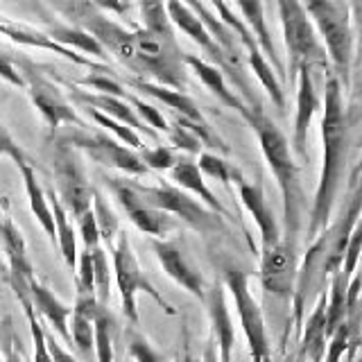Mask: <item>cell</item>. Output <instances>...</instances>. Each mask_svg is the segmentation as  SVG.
<instances>
[{
  "label": "cell",
  "instance_id": "cell-27",
  "mask_svg": "<svg viewBox=\"0 0 362 362\" xmlns=\"http://www.w3.org/2000/svg\"><path fill=\"white\" fill-rule=\"evenodd\" d=\"M0 243L9 260V276L7 279H16V281H30L34 279V269L28 256V245L25 238L18 231V226L5 218L3 229H0Z\"/></svg>",
  "mask_w": 362,
  "mask_h": 362
},
{
  "label": "cell",
  "instance_id": "cell-35",
  "mask_svg": "<svg viewBox=\"0 0 362 362\" xmlns=\"http://www.w3.org/2000/svg\"><path fill=\"white\" fill-rule=\"evenodd\" d=\"M90 209H93V215H95V222H98V229H100V238L107 243L109 249H113V240L118 238V218L113 209L107 204V199L100 195L98 190H93V204H90Z\"/></svg>",
  "mask_w": 362,
  "mask_h": 362
},
{
  "label": "cell",
  "instance_id": "cell-34",
  "mask_svg": "<svg viewBox=\"0 0 362 362\" xmlns=\"http://www.w3.org/2000/svg\"><path fill=\"white\" fill-rule=\"evenodd\" d=\"M197 168L202 170L204 177H211L215 181H220V184L229 186L231 181H235V184H240V181L245 179L240 168H235L233 163L224 161V158L220 154L215 152H202L197 156Z\"/></svg>",
  "mask_w": 362,
  "mask_h": 362
},
{
  "label": "cell",
  "instance_id": "cell-4",
  "mask_svg": "<svg viewBox=\"0 0 362 362\" xmlns=\"http://www.w3.org/2000/svg\"><path fill=\"white\" fill-rule=\"evenodd\" d=\"M132 34H134L136 50H139L145 79L179 90V93H186L188 86L186 52L179 48L175 28L165 32L134 28Z\"/></svg>",
  "mask_w": 362,
  "mask_h": 362
},
{
  "label": "cell",
  "instance_id": "cell-6",
  "mask_svg": "<svg viewBox=\"0 0 362 362\" xmlns=\"http://www.w3.org/2000/svg\"><path fill=\"white\" fill-rule=\"evenodd\" d=\"M52 170H54V192L59 197L62 206L73 220H79L93 204V186L86 177L82 154L77 147L68 141L59 139L54 145L52 154Z\"/></svg>",
  "mask_w": 362,
  "mask_h": 362
},
{
  "label": "cell",
  "instance_id": "cell-7",
  "mask_svg": "<svg viewBox=\"0 0 362 362\" xmlns=\"http://www.w3.org/2000/svg\"><path fill=\"white\" fill-rule=\"evenodd\" d=\"M113 256V274H116V283H118V292H120V301H122V313L132 324H139V308H136V297L141 292L150 294V297L158 303V308L168 315H177V310L170 305L161 292H158L152 281L145 276V272L139 265V258H136L134 249L127 240V235L118 233V240L111 249Z\"/></svg>",
  "mask_w": 362,
  "mask_h": 362
},
{
  "label": "cell",
  "instance_id": "cell-23",
  "mask_svg": "<svg viewBox=\"0 0 362 362\" xmlns=\"http://www.w3.org/2000/svg\"><path fill=\"white\" fill-rule=\"evenodd\" d=\"M30 299L34 305V313H37L39 317H43L45 322H50V326L62 335V339L66 344H73L71 342V328H68L73 308H68V305L57 297L50 288H45L43 283H39L37 279L30 281Z\"/></svg>",
  "mask_w": 362,
  "mask_h": 362
},
{
  "label": "cell",
  "instance_id": "cell-39",
  "mask_svg": "<svg viewBox=\"0 0 362 362\" xmlns=\"http://www.w3.org/2000/svg\"><path fill=\"white\" fill-rule=\"evenodd\" d=\"M90 258H93V274H95V297L100 303L109 301V290H111V265H109V258L107 252L100 247L90 249Z\"/></svg>",
  "mask_w": 362,
  "mask_h": 362
},
{
  "label": "cell",
  "instance_id": "cell-11",
  "mask_svg": "<svg viewBox=\"0 0 362 362\" xmlns=\"http://www.w3.org/2000/svg\"><path fill=\"white\" fill-rule=\"evenodd\" d=\"M297 276H299V254L297 243L283 238L269 249H260V286L265 294L290 301L294 299L297 290Z\"/></svg>",
  "mask_w": 362,
  "mask_h": 362
},
{
  "label": "cell",
  "instance_id": "cell-22",
  "mask_svg": "<svg viewBox=\"0 0 362 362\" xmlns=\"http://www.w3.org/2000/svg\"><path fill=\"white\" fill-rule=\"evenodd\" d=\"M165 9H168L170 23H173L175 28H179L181 32L186 34V37H190L204 52H206V62L209 64H213L215 68H220V64H222V50L218 48V43L211 39L209 30L204 28V23L197 18L195 11H192L186 3H177V0L168 3Z\"/></svg>",
  "mask_w": 362,
  "mask_h": 362
},
{
  "label": "cell",
  "instance_id": "cell-10",
  "mask_svg": "<svg viewBox=\"0 0 362 362\" xmlns=\"http://www.w3.org/2000/svg\"><path fill=\"white\" fill-rule=\"evenodd\" d=\"M18 71H21L23 79H25V88H28L32 105L39 109L45 124H48L50 134H57V129H59L62 124H75V127H82V129L86 127L84 120L77 116L75 107L66 100L62 88L57 86L52 79L39 73L37 68L28 64L25 59L21 62Z\"/></svg>",
  "mask_w": 362,
  "mask_h": 362
},
{
  "label": "cell",
  "instance_id": "cell-45",
  "mask_svg": "<svg viewBox=\"0 0 362 362\" xmlns=\"http://www.w3.org/2000/svg\"><path fill=\"white\" fill-rule=\"evenodd\" d=\"M127 354L136 362H163V356L150 344V339L141 335L139 331L129 333V342H127Z\"/></svg>",
  "mask_w": 362,
  "mask_h": 362
},
{
  "label": "cell",
  "instance_id": "cell-3",
  "mask_svg": "<svg viewBox=\"0 0 362 362\" xmlns=\"http://www.w3.org/2000/svg\"><path fill=\"white\" fill-rule=\"evenodd\" d=\"M305 14L322 39V45L328 54L331 73L337 82L346 86L354 62V28H351V5L335 3V0H313L303 5Z\"/></svg>",
  "mask_w": 362,
  "mask_h": 362
},
{
  "label": "cell",
  "instance_id": "cell-36",
  "mask_svg": "<svg viewBox=\"0 0 362 362\" xmlns=\"http://www.w3.org/2000/svg\"><path fill=\"white\" fill-rule=\"evenodd\" d=\"M77 86H88V88H93L95 93L111 95V98H120V100H124V98H127V93H129L127 86H124L120 79L109 75V71H93L90 75L79 79Z\"/></svg>",
  "mask_w": 362,
  "mask_h": 362
},
{
  "label": "cell",
  "instance_id": "cell-14",
  "mask_svg": "<svg viewBox=\"0 0 362 362\" xmlns=\"http://www.w3.org/2000/svg\"><path fill=\"white\" fill-rule=\"evenodd\" d=\"M152 249L161 263L163 272L173 279L177 286H181L184 290H188L192 297H197L199 301L206 299V281L199 274V269L190 263V258L186 256L184 249L179 247V243L173 240H152Z\"/></svg>",
  "mask_w": 362,
  "mask_h": 362
},
{
  "label": "cell",
  "instance_id": "cell-17",
  "mask_svg": "<svg viewBox=\"0 0 362 362\" xmlns=\"http://www.w3.org/2000/svg\"><path fill=\"white\" fill-rule=\"evenodd\" d=\"M238 192H240V202L245 204V209L254 218L258 233H260V249H269L276 243L283 240L281 226L274 218V211L269 209V204L265 199V192L260 184H252V181L243 179L238 184Z\"/></svg>",
  "mask_w": 362,
  "mask_h": 362
},
{
  "label": "cell",
  "instance_id": "cell-13",
  "mask_svg": "<svg viewBox=\"0 0 362 362\" xmlns=\"http://www.w3.org/2000/svg\"><path fill=\"white\" fill-rule=\"evenodd\" d=\"M79 152H84L88 158H93L95 163L107 165L113 170H120V173L129 175V177H143L150 170L145 168L141 161L139 152H134L132 147L122 145L120 141H113L109 136L102 134H75V136H66Z\"/></svg>",
  "mask_w": 362,
  "mask_h": 362
},
{
  "label": "cell",
  "instance_id": "cell-31",
  "mask_svg": "<svg viewBox=\"0 0 362 362\" xmlns=\"http://www.w3.org/2000/svg\"><path fill=\"white\" fill-rule=\"evenodd\" d=\"M247 64H249V68L254 71V75L258 77V82L263 84V88L269 93V98H272V102L279 107V109H283L286 107V93H283V86H281V79L276 77V73H274V68L269 66V62L265 59V54L260 52V48H254V50H247Z\"/></svg>",
  "mask_w": 362,
  "mask_h": 362
},
{
  "label": "cell",
  "instance_id": "cell-19",
  "mask_svg": "<svg viewBox=\"0 0 362 362\" xmlns=\"http://www.w3.org/2000/svg\"><path fill=\"white\" fill-rule=\"evenodd\" d=\"M204 303H206L213 335H215V342H218V349H220V362H231L233 344H235V326L231 320L229 305H226L224 286H220V283L211 286L206 290V299H204Z\"/></svg>",
  "mask_w": 362,
  "mask_h": 362
},
{
  "label": "cell",
  "instance_id": "cell-32",
  "mask_svg": "<svg viewBox=\"0 0 362 362\" xmlns=\"http://www.w3.org/2000/svg\"><path fill=\"white\" fill-rule=\"evenodd\" d=\"M360 320H362V310L349 315L346 320L331 333V337H328V344H326L324 362H342L344 354L351 349V344L356 342V335H358V328H360Z\"/></svg>",
  "mask_w": 362,
  "mask_h": 362
},
{
  "label": "cell",
  "instance_id": "cell-8",
  "mask_svg": "<svg viewBox=\"0 0 362 362\" xmlns=\"http://www.w3.org/2000/svg\"><path fill=\"white\" fill-rule=\"evenodd\" d=\"M134 184H136V190H139L154 209L173 215V218L184 220L190 229H195L204 235L224 231V222L220 215L209 211L202 202L192 197L190 192L181 190L177 186H170V184L145 186V184H139V181H134Z\"/></svg>",
  "mask_w": 362,
  "mask_h": 362
},
{
  "label": "cell",
  "instance_id": "cell-5",
  "mask_svg": "<svg viewBox=\"0 0 362 362\" xmlns=\"http://www.w3.org/2000/svg\"><path fill=\"white\" fill-rule=\"evenodd\" d=\"M276 11L281 16V25H283V41H286V50H288V73H290V82L297 79V73L301 68H313L320 66L326 73H331L328 68V54L322 45L320 34H317L313 21L308 18L303 9V3L297 0H281L276 3Z\"/></svg>",
  "mask_w": 362,
  "mask_h": 362
},
{
  "label": "cell",
  "instance_id": "cell-49",
  "mask_svg": "<svg viewBox=\"0 0 362 362\" xmlns=\"http://www.w3.org/2000/svg\"><path fill=\"white\" fill-rule=\"evenodd\" d=\"M45 344H48V351H50V356H52V362H79L77 358H73L71 354H68L66 349L59 346V342L54 339L52 333L45 331Z\"/></svg>",
  "mask_w": 362,
  "mask_h": 362
},
{
  "label": "cell",
  "instance_id": "cell-42",
  "mask_svg": "<svg viewBox=\"0 0 362 362\" xmlns=\"http://www.w3.org/2000/svg\"><path fill=\"white\" fill-rule=\"evenodd\" d=\"M139 156H141V161L145 163L147 170H168V173L179 161V156H177V152L173 150V147L161 145V143H158L156 147H150V150L145 147V150L139 152Z\"/></svg>",
  "mask_w": 362,
  "mask_h": 362
},
{
  "label": "cell",
  "instance_id": "cell-50",
  "mask_svg": "<svg viewBox=\"0 0 362 362\" xmlns=\"http://www.w3.org/2000/svg\"><path fill=\"white\" fill-rule=\"evenodd\" d=\"M3 224H5V215H3V211H0V229H3Z\"/></svg>",
  "mask_w": 362,
  "mask_h": 362
},
{
  "label": "cell",
  "instance_id": "cell-43",
  "mask_svg": "<svg viewBox=\"0 0 362 362\" xmlns=\"http://www.w3.org/2000/svg\"><path fill=\"white\" fill-rule=\"evenodd\" d=\"M168 141L173 143L170 147L173 150H184V152H188V154H202L204 150H202V141L197 139L195 134H192L188 127H184V124H170V132H168Z\"/></svg>",
  "mask_w": 362,
  "mask_h": 362
},
{
  "label": "cell",
  "instance_id": "cell-44",
  "mask_svg": "<svg viewBox=\"0 0 362 362\" xmlns=\"http://www.w3.org/2000/svg\"><path fill=\"white\" fill-rule=\"evenodd\" d=\"M75 283H77V292H82V294H95L93 258H90L88 249H82V252H79L77 269H75Z\"/></svg>",
  "mask_w": 362,
  "mask_h": 362
},
{
  "label": "cell",
  "instance_id": "cell-25",
  "mask_svg": "<svg viewBox=\"0 0 362 362\" xmlns=\"http://www.w3.org/2000/svg\"><path fill=\"white\" fill-rule=\"evenodd\" d=\"M326 292L317 297V303L310 317L303 324L301 331V344H299V360L301 362H324L326 356Z\"/></svg>",
  "mask_w": 362,
  "mask_h": 362
},
{
  "label": "cell",
  "instance_id": "cell-9",
  "mask_svg": "<svg viewBox=\"0 0 362 362\" xmlns=\"http://www.w3.org/2000/svg\"><path fill=\"white\" fill-rule=\"evenodd\" d=\"M224 288L233 297L238 320H240L245 339L249 344V354H252V362H269L265 317L256 297L252 294V288H249V274L235 265L224 267Z\"/></svg>",
  "mask_w": 362,
  "mask_h": 362
},
{
  "label": "cell",
  "instance_id": "cell-15",
  "mask_svg": "<svg viewBox=\"0 0 362 362\" xmlns=\"http://www.w3.org/2000/svg\"><path fill=\"white\" fill-rule=\"evenodd\" d=\"M322 109L320 93L315 88V79L310 68H301L297 73V116H294V134H292V154L305 158L308 156V132L315 113Z\"/></svg>",
  "mask_w": 362,
  "mask_h": 362
},
{
  "label": "cell",
  "instance_id": "cell-40",
  "mask_svg": "<svg viewBox=\"0 0 362 362\" xmlns=\"http://www.w3.org/2000/svg\"><path fill=\"white\" fill-rule=\"evenodd\" d=\"M124 102H127V105H132L134 111L139 113V118L147 124V127H152L156 134H168L170 132V124H168L165 116L154 105H150V102L141 100L136 93H127Z\"/></svg>",
  "mask_w": 362,
  "mask_h": 362
},
{
  "label": "cell",
  "instance_id": "cell-29",
  "mask_svg": "<svg viewBox=\"0 0 362 362\" xmlns=\"http://www.w3.org/2000/svg\"><path fill=\"white\" fill-rule=\"evenodd\" d=\"M45 34L54 41V43H59L64 45V48L68 50H79V52H84V54H90V57H95V59L100 62H109V54L105 52V48L90 37L88 32H84L82 28H75V25H64V23H50L48 30H45Z\"/></svg>",
  "mask_w": 362,
  "mask_h": 362
},
{
  "label": "cell",
  "instance_id": "cell-41",
  "mask_svg": "<svg viewBox=\"0 0 362 362\" xmlns=\"http://www.w3.org/2000/svg\"><path fill=\"white\" fill-rule=\"evenodd\" d=\"M360 256H362V215L358 224L354 226L349 238V245H346V252H344V260H342V267H339V274H342L349 283L354 279L356 269L360 265Z\"/></svg>",
  "mask_w": 362,
  "mask_h": 362
},
{
  "label": "cell",
  "instance_id": "cell-21",
  "mask_svg": "<svg viewBox=\"0 0 362 362\" xmlns=\"http://www.w3.org/2000/svg\"><path fill=\"white\" fill-rule=\"evenodd\" d=\"M120 82L124 86H129L132 90H136V93L154 98L156 102H161V105H165L168 109H173L181 118L192 120V122H206L202 116L199 107H197V102L186 93H179V90H173L168 86L154 84V82H150V79H139V77H132V75H124Z\"/></svg>",
  "mask_w": 362,
  "mask_h": 362
},
{
  "label": "cell",
  "instance_id": "cell-47",
  "mask_svg": "<svg viewBox=\"0 0 362 362\" xmlns=\"http://www.w3.org/2000/svg\"><path fill=\"white\" fill-rule=\"evenodd\" d=\"M0 156H9L18 168L32 163L28 158V154L23 152V147L14 141V136H11L3 124H0Z\"/></svg>",
  "mask_w": 362,
  "mask_h": 362
},
{
  "label": "cell",
  "instance_id": "cell-33",
  "mask_svg": "<svg viewBox=\"0 0 362 362\" xmlns=\"http://www.w3.org/2000/svg\"><path fill=\"white\" fill-rule=\"evenodd\" d=\"M95 328V356L98 362H113V337L118 331V322L107 305H100V310L93 320Z\"/></svg>",
  "mask_w": 362,
  "mask_h": 362
},
{
  "label": "cell",
  "instance_id": "cell-20",
  "mask_svg": "<svg viewBox=\"0 0 362 362\" xmlns=\"http://www.w3.org/2000/svg\"><path fill=\"white\" fill-rule=\"evenodd\" d=\"M235 9V14H240L245 25L249 28V32L254 34V39L258 43L260 52L265 54V59L269 62V66L274 68V73L279 79L286 77V66H283L281 57L276 52V45L272 41V34L267 28V18H265V5L258 3V0H243V3L231 5Z\"/></svg>",
  "mask_w": 362,
  "mask_h": 362
},
{
  "label": "cell",
  "instance_id": "cell-46",
  "mask_svg": "<svg viewBox=\"0 0 362 362\" xmlns=\"http://www.w3.org/2000/svg\"><path fill=\"white\" fill-rule=\"evenodd\" d=\"M77 226H79V235H82V243H84V249H95L100 247L102 238H100V229H98V222H95V215H93V209L86 211L82 218L77 220Z\"/></svg>",
  "mask_w": 362,
  "mask_h": 362
},
{
  "label": "cell",
  "instance_id": "cell-12",
  "mask_svg": "<svg viewBox=\"0 0 362 362\" xmlns=\"http://www.w3.org/2000/svg\"><path fill=\"white\" fill-rule=\"evenodd\" d=\"M107 186L116 195L120 209L127 213V218L134 222V226L139 231L154 235L156 240L165 238L170 231L177 229V222L173 215H168L163 211L154 209L139 190H136L134 179H118V177H105Z\"/></svg>",
  "mask_w": 362,
  "mask_h": 362
},
{
  "label": "cell",
  "instance_id": "cell-16",
  "mask_svg": "<svg viewBox=\"0 0 362 362\" xmlns=\"http://www.w3.org/2000/svg\"><path fill=\"white\" fill-rule=\"evenodd\" d=\"M0 34H5V37H9L11 41L18 43V45H28V48H41V50L54 52V54H59V57H64V59L73 62L77 66L90 68V71H109V66L98 64V62L88 59V57H84V54H77L73 50L64 48V45L54 43L43 30L25 25V23H16L14 18H7L3 14H0Z\"/></svg>",
  "mask_w": 362,
  "mask_h": 362
},
{
  "label": "cell",
  "instance_id": "cell-38",
  "mask_svg": "<svg viewBox=\"0 0 362 362\" xmlns=\"http://www.w3.org/2000/svg\"><path fill=\"white\" fill-rule=\"evenodd\" d=\"M86 109V113L90 118H93L100 127H105V129H109V132H113L120 139V143L122 145H129L134 152H141V150H145V145H143V139L139 134H136L134 129H129V127H124V124H120L118 120H113V118H109V116H105V113H100V111H95V109H90V107H84Z\"/></svg>",
  "mask_w": 362,
  "mask_h": 362
},
{
  "label": "cell",
  "instance_id": "cell-37",
  "mask_svg": "<svg viewBox=\"0 0 362 362\" xmlns=\"http://www.w3.org/2000/svg\"><path fill=\"white\" fill-rule=\"evenodd\" d=\"M68 328H71V342L77 351H82L84 356H90L95 349V328L93 322L86 320L84 315L73 313L71 322H68Z\"/></svg>",
  "mask_w": 362,
  "mask_h": 362
},
{
  "label": "cell",
  "instance_id": "cell-2",
  "mask_svg": "<svg viewBox=\"0 0 362 362\" xmlns=\"http://www.w3.org/2000/svg\"><path fill=\"white\" fill-rule=\"evenodd\" d=\"M249 127L254 129L256 139L260 143V152H263L265 161L274 175L281 197H283V220H286V238L297 243L299 229L303 224V209H305V197H303V186L299 177V165L294 161L290 141L286 139L276 122L272 120L267 113L260 109H247L243 116Z\"/></svg>",
  "mask_w": 362,
  "mask_h": 362
},
{
  "label": "cell",
  "instance_id": "cell-18",
  "mask_svg": "<svg viewBox=\"0 0 362 362\" xmlns=\"http://www.w3.org/2000/svg\"><path fill=\"white\" fill-rule=\"evenodd\" d=\"M71 98L75 102H79V105L105 113V116L118 120L120 124H124V127L134 129L136 134H145V136H150L154 143H158V134L152 127H147V124L139 118V113H136L132 109V105H127L124 100L111 98V95H102V93H88V90H79V88L71 90Z\"/></svg>",
  "mask_w": 362,
  "mask_h": 362
},
{
  "label": "cell",
  "instance_id": "cell-28",
  "mask_svg": "<svg viewBox=\"0 0 362 362\" xmlns=\"http://www.w3.org/2000/svg\"><path fill=\"white\" fill-rule=\"evenodd\" d=\"M21 177L23 184H25V192H28V202H30V211L37 218V222L41 224V229L48 233V238L52 240V245H57V229H54V218H52V209L48 195H45L43 186L39 184L37 173H34V165H21Z\"/></svg>",
  "mask_w": 362,
  "mask_h": 362
},
{
  "label": "cell",
  "instance_id": "cell-26",
  "mask_svg": "<svg viewBox=\"0 0 362 362\" xmlns=\"http://www.w3.org/2000/svg\"><path fill=\"white\" fill-rule=\"evenodd\" d=\"M186 66L199 77V82L206 86L224 107H229V109L240 113V116H245L247 105L243 102V98L235 93V90L229 88V84H226V77L222 75L220 68H215L213 64H209L206 59H202V57H197V54H186Z\"/></svg>",
  "mask_w": 362,
  "mask_h": 362
},
{
  "label": "cell",
  "instance_id": "cell-30",
  "mask_svg": "<svg viewBox=\"0 0 362 362\" xmlns=\"http://www.w3.org/2000/svg\"><path fill=\"white\" fill-rule=\"evenodd\" d=\"M48 202H50V209H52V218H54V229H57V247H59V252L66 260V265L71 267L73 272L77 269V235H75V226L71 222V215L66 213V209L62 206L59 197H57V192L50 188L48 192Z\"/></svg>",
  "mask_w": 362,
  "mask_h": 362
},
{
  "label": "cell",
  "instance_id": "cell-24",
  "mask_svg": "<svg viewBox=\"0 0 362 362\" xmlns=\"http://www.w3.org/2000/svg\"><path fill=\"white\" fill-rule=\"evenodd\" d=\"M170 179L175 181L177 188L186 190V192H192V195H197L209 211L218 213L220 218H229V213H226V209L222 206V202L215 197L213 190L206 186V179H204L202 170L197 168L195 161H190V158H186V156H179L177 165L170 170Z\"/></svg>",
  "mask_w": 362,
  "mask_h": 362
},
{
  "label": "cell",
  "instance_id": "cell-1",
  "mask_svg": "<svg viewBox=\"0 0 362 362\" xmlns=\"http://www.w3.org/2000/svg\"><path fill=\"white\" fill-rule=\"evenodd\" d=\"M349 152V124L342 98V84L331 73L326 75L324 84V105H322V170L320 184L315 190L310 218H308V238L315 240L331 220L339 184H342L344 165Z\"/></svg>",
  "mask_w": 362,
  "mask_h": 362
},
{
  "label": "cell",
  "instance_id": "cell-48",
  "mask_svg": "<svg viewBox=\"0 0 362 362\" xmlns=\"http://www.w3.org/2000/svg\"><path fill=\"white\" fill-rule=\"evenodd\" d=\"M0 77H3L5 82H9L11 86L25 88V79H23V75L16 68L14 59H11L9 54H5L3 50H0Z\"/></svg>",
  "mask_w": 362,
  "mask_h": 362
}]
</instances>
